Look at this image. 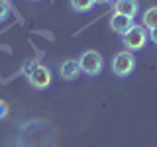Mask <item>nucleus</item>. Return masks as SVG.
Wrapping results in <instances>:
<instances>
[{
    "label": "nucleus",
    "mask_w": 157,
    "mask_h": 147,
    "mask_svg": "<svg viewBox=\"0 0 157 147\" xmlns=\"http://www.w3.org/2000/svg\"><path fill=\"white\" fill-rule=\"evenodd\" d=\"M71 8L78 14L90 12V10L94 8V0H71Z\"/></svg>",
    "instance_id": "nucleus-9"
},
{
    "label": "nucleus",
    "mask_w": 157,
    "mask_h": 147,
    "mask_svg": "<svg viewBox=\"0 0 157 147\" xmlns=\"http://www.w3.org/2000/svg\"><path fill=\"white\" fill-rule=\"evenodd\" d=\"M10 16V8H8V4L4 2V0H0V22H6Z\"/></svg>",
    "instance_id": "nucleus-10"
},
{
    "label": "nucleus",
    "mask_w": 157,
    "mask_h": 147,
    "mask_svg": "<svg viewBox=\"0 0 157 147\" xmlns=\"http://www.w3.org/2000/svg\"><path fill=\"white\" fill-rule=\"evenodd\" d=\"M136 69V57L132 51H120L114 55V61H112V71H114V75L118 77H130L132 73H134Z\"/></svg>",
    "instance_id": "nucleus-2"
},
{
    "label": "nucleus",
    "mask_w": 157,
    "mask_h": 147,
    "mask_svg": "<svg viewBox=\"0 0 157 147\" xmlns=\"http://www.w3.org/2000/svg\"><path fill=\"white\" fill-rule=\"evenodd\" d=\"M147 39H149V33L145 32V28L137 26V24L132 26V29L126 33V36H122V41H124L128 51H140V49H144Z\"/></svg>",
    "instance_id": "nucleus-3"
},
{
    "label": "nucleus",
    "mask_w": 157,
    "mask_h": 147,
    "mask_svg": "<svg viewBox=\"0 0 157 147\" xmlns=\"http://www.w3.org/2000/svg\"><path fill=\"white\" fill-rule=\"evenodd\" d=\"M132 26H134V20L128 18V16H122V14H116L110 18V29L116 33H120V36H126L128 32L132 29Z\"/></svg>",
    "instance_id": "nucleus-7"
},
{
    "label": "nucleus",
    "mask_w": 157,
    "mask_h": 147,
    "mask_svg": "<svg viewBox=\"0 0 157 147\" xmlns=\"http://www.w3.org/2000/svg\"><path fill=\"white\" fill-rule=\"evenodd\" d=\"M144 26L147 29H155L157 28V6H151V8H147L145 12H144Z\"/></svg>",
    "instance_id": "nucleus-8"
},
{
    "label": "nucleus",
    "mask_w": 157,
    "mask_h": 147,
    "mask_svg": "<svg viewBox=\"0 0 157 147\" xmlns=\"http://www.w3.org/2000/svg\"><path fill=\"white\" fill-rule=\"evenodd\" d=\"M81 73H82L81 63L77 59H65L61 63V67H59V75H61V78H65V81H75V78H78Z\"/></svg>",
    "instance_id": "nucleus-5"
},
{
    "label": "nucleus",
    "mask_w": 157,
    "mask_h": 147,
    "mask_svg": "<svg viewBox=\"0 0 157 147\" xmlns=\"http://www.w3.org/2000/svg\"><path fill=\"white\" fill-rule=\"evenodd\" d=\"M8 110H10L8 104H6L4 100H0V118H4V116H6V114H8Z\"/></svg>",
    "instance_id": "nucleus-11"
},
{
    "label": "nucleus",
    "mask_w": 157,
    "mask_h": 147,
    "mask_svg": "<svg viewBox=\"0 0 157 147\" xmlns=\"http://www.w3.org/2000/svg\"><path fill=\"white\" fill-rule=\"evenodd\" d=\"M78 63H81V71L85 73L88 77H96L102 73V67H104V59L98 51H92V49H88L81 55L78 59Z\"/></svg>",
    "instance_id": "nucleus-1"
},
{
    "label": "nucleus",
    "mask_w": 157,
    "mask_h": 147,
    "mask_svg": "<svg viewBox=\"0 0 157 147\" xmlns=\"http://www.w3.org/2000/svg\"><path fill=\"white\" fill-rule=\"evenodd\" d=\"M114 12L134 20L137 14H140V2H137V0H116Z\"/></svg>",
    "instance_id": "nucleus-6"
},
{
    "label": "nucleus",
    "mask_w": 157,
    "mask_h": 147,
    "mask_svg": "<svg viewBox=\"0 0 157 147\" xmlns=\"http://www.w3.org/2000/svg\"><path fill=\"white\" fill-rule=\"evenodd\" d=\"M33 2H37V0H33Z\"/></svg>",
    "instance_id": "nucleus-14"
},
{
    "label": "nucleus",
    "mask_w": 157,
    "mask_h": 147,
    "mask_svg": "<svg viewBox=\"0 0 157 147\" xmlns=\"http://www.w3.org/2000/svg\"><path fill=\"white\" fill-rule=\"evenodd\" d=\"M106 2H110V0H94V4H106Z\"/></svg>",
    "instance_id": "nucleus-13"
},
{
    "label": "nucleus",
    "mask_w": 157,
    "mask_h": 147,
    "mask_svg": "<svg viewBox=\"0 0 157 147\" xmlns=\"http://www.w3.org/2000/svg\"><path fill=\"white\" fill-rule=\"evenodd\" d=\"M28 81L33 88L45 90V88L51 85V71H49L45 65H36L32 69V73L28 75Z\"/></svg>",
    "instance_id": "nucleus-4"
},
{
    "label": "nucleus",
    "mask_w": 157,
    "mask_h": 147,
    "mask_svg": "<svg viewBox=\"0 0 157 147\" xmlns=\"http://www.w3.org/2000/svg\"><path fill=\"white\" fill-rule=\"evenodd\" d=\"M149 39L157 45V28H155V29H149Z\"/></svg>",
    "instance_id": "nucleus-12"
}]
</instances>
